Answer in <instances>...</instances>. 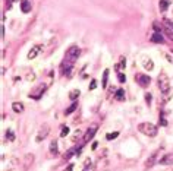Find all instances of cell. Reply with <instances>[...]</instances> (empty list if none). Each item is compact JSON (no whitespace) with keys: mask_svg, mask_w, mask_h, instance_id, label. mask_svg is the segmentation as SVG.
I'll return each instance as SVG.
<instances>
[{"mask_svg":"<svg viewBox=\"0 0 173 171\" xmlns=\"http://www.w3.org/2000/svg\"><path fill=\"white\" fill-rule=\"evenodd\" d=\"M138 130L142 133V135H145V136H150V138H154V136H157V133H159V129H157V126L153 125V123H141L138 125Z\"/></svg>","mask_w":173,"mask_h":171,"instance_id":"1","label":"cell"},{"mask_svg":"<svg viewBox=\"0 0 173 171\" xmlns=\"http://www.w3.org/2000/svg\"><path fill=\"white\" fill-rule=\"evenodd\" d=\"M81 56V50L78 46H71L69 48H67L66 54H65V61H69V63H72V65H75V61L78 60V57Z\"/></svg>","mask_w":173,"mask_h":171,"instance_id":"2","label":"cell"},{"mask_svg":"<svg viewBox=\"0 0 173 171\" xmlns=\"http://www.w3.org/2000/svg\"><path fill=\"white\" fill-rule=\"evenodd\" d=\"M157 82H159L160 92H161L163 95H166V94H170V80H169V76H167L166 73H161V75H159V79H157Z\"/></svg>","mask_w":173,"mask_h":171,"instance_id":"3","label":"cell"},{"mask_svg":"<svg viewBox=\"0 0 173 171\" xmlns=\"http://www.w3.org/2000/svg\"><path fill=\"white\" fill-rule=\"evenodd\" d=\"M97 130H98V125H91L88 129H87L85 133H84V136H82V142H84V143H88V142L95 136Z\"/></svg>","mask_w":173,"mask_h":171,"instance_id":"4","label":"cell"},{"mask_svg":"<svg viewBox=\"0 0 173 171\" xmlns=\"http://www.w3.org/2000/svg\"><path fill=\"white\" fill-rule=\"evenodd\" d=\"M135 80L138 82V85L141 88H147V86L151 84V78L148 75H142V73H136L135 75Z\"/></svg>","mask_w":173,"mask_h":171,"instance_id":"5","label":"cell"},{"mask_svg":"<svg viewBox=\"0 0 173 171\" xmlns=\"http://www.w3.org/2000/svg\"><path fill=\"white\" fill-rule=\"evenodd\" d=\"M161 24H163V31L167 34V37L169 38H172L173 39V22L170 19H164L161 20Z\"/></svg>","mask_w":173,"mask_h":171,"instance_id":"6","label":"cell"},{"mask_svg":"<svg viewBox=\"0 0 173 171\" xmlns=\"http://www.w3.org/2000/svg\"><path fill=\"white\" fill-rule=\"evenodd\" d=\"M48 132H50V126L48 125H44L43 127L40 129V132H38V135H37V138H35V142L37 143H40V142H43L44 139L48 136Z\"/></svg>","mask_w":173,"mask_h":171,"instance_id":"7","label":"cell"},{"mask_svg":"<svg viewBox=\"0 0 173 171\" xmlns=\"http://www.w3.org/2000/svg\"><path fill=\"white\" fill-rule=\"evenodd\" d=\"M40 50H41V46H34L29 51H28V54H27V57H28V60H33V59H35L37 56H38V53H40Z\"/></svg>","mask_w":173,"mask_h":171,"instance_id":"8","label":"cell"},{"mask_svg":"<svg viewBox=\"0 0 173 171\" xmlns=\"http://www.w3.org/2000/svg\"><path fill=\"white\" fill-rule=\"evenodd\" d=\"M159 162L161 165H172L173 164V152H170V154H166L164 157L160 159Z\"/></svg>","mask_w":173,"mask_h":171,"instance_id":"9","label":"cell"},{"mask_svg":"<svg viewBox=\"0 0 173 171\" xmlns=\"http://www.w3.org/2000/svg\"><path fill=\"white\" fill-rule=\"evenodd\" d=\"M159 154H160V151H156L153 155H151V157L147 159V161H145V167H147V168H151V167L156 164V161H157V157H159Z\"/></svg>","mask_w":173,"mask_h":171,"instance_id":"10","label":"cell"},{"mask_svg":"<svg viewBox=\"0 0 173 171\" xmlns=\"http://www.w3.org/2000/svg\"><path fill=\"white\" fill-rule=\"evenodd\" d=\"M31 3H29V0H21V10L24 13H28L31 12Z\"/></svg>","mask_w":173,"mask_h":171,"instance_id":"11","label":"cell"},{"mask_svg":"<svg viewBox=\"0 0 173 171\" xmlns=\"http://www.w3.org/2000/svg\"><path fill=\"white\" fill-rule=\"evenodd\" d=\"M151 41H153L154 44H163L164 43V39H163V35L160 32H154L151 35Z\"/></svg>","mask_w":173,"mask_h":171,"instance_id":"12","label":"cell"},{"mask_svg":"<svg viewBox=\"0 0 173 171\" xmlns=\"http://www.w3.org/2000/svg\"><path fill=\"white\" fill-rule=\"evenodd\" d=\"M50 154L54 155V157L59 154V148H57V142H56V140H52V142H50Z\"/></svg>","mask_w":173,"mask_h":171,"instance_id":"13","label":"cell"},{"mask_svg":"<svg viewBox=\"0 0 173 171\" xmlns=\"http://www.w3.org/2000/svg\"><path fill=\"white\" fill-rule=\"evenodd\" d=\"M76 108H78V102H76V101H73L72 104H71V105H69V107L66 108V110H65V116H69V114H72V113L75 111Z\"/></svg>","mask_w":173,"mask_h":171,"instance_id":"14","label":"cell"},{"mask_svg":"<svg viewBox=\"0 0 173 171\" xmlns=\"http://www.w3.org/2000/svg\"><path fill=\"white\" fill-rule=\"evenodd\" d=\"M44 91H46V85H43V88H40L37 94H29V98H33V99H40Z\"/></svg>","mask_w":173,"mask_h":171,"instance_id":"15","label":"cell"},{"mask_svg":"<svg viewBox=\"0 0 173 171\" xmlns=\"http://www.w3.org/2000/svg\"><path fill=\"white\" fill-rule=\"evenodd\" d=\"M24 108H25V107H24L22 102H13V104H12V110H13L15 113H22Z\"/></svg>","mask_w":173,"mask_h":171,"instance_id":"16","label":"cell"},{"mask_svg":"<svg viewBox=\"0 0 173 171\" xmlns=\"http://www.w3.org/2000/svg\"><path fill=\"white\" fill-rule=\"evenodd\" d=\"M79 95H81V91H79V89H72V91L69 92V98H71V101H76Z\"/></svg>","mask_w":173,"mask_h":171,"instance_id":"17","label":"cell"},{"mask_svg":"<svg viewBox=\"0 0 173 171\" xmlns=\"http://www.w3.org/2000/svg\"><path fill=\"white\" fill-rule=\"evenodd\" d=\"M125 66H126V59H125V57H120L119 63L114 66V69H116L117 72H120V69H125Z\"/></svg>","mask_w":173,"mask_h":171,"instance_id":"18","label":"cell"},{"mask_svg":"<svg viewBox=\"0 0 173 171\" xmlns=\"http://www.w3.org/2000/svg\"><path fill=\"white\" fill-rule=\"evenodd\" d=\"M114 98L117 99V101H123V99H125V91H123L122 88H119V89L116 91V94H114Z\"/></svg>","mask_w":173,"mask_h":171,"instance_id":"19","label":"cell"},{"mask_svg":"<svg viewBox=\"0 0 173 171\" xmlns=\"http://www.w3.org/2000/svg\"><path fill=\"white\" fill-rule=\"evenodd\" d=\"M144 67H145V69L148 70V72H151V70L154 69V63H153V60H151V59H145V60H144Z\"/></svg>","mask_w":173,"mask_h":171,"instance_id":"20","label":"cell"},{"mask_svg":"<svg viewBox=\"0 0 173 171\" xmlns=\"http://www.w3.org/2000/svg\"><path fill=\"white\" fill-rule=\"evenodd\" d=\"M167 7H169V2H167V0H160V2H159V9H160V12H166Z\"/></svg>","mask_w":173,"mask_h":171,"instance_id":"21","label":"cell"},{"mask_svg":"<svg viewBox=\"0 0 173 171\" xmlns=\"http://www.w3.org/2000/svg\"><path fill=\"white\" fill-rule=\"evenodd\" d=\"M109 73H110V70H109V69H106V70L103 72V88H107V80H109Z\"/></svg>","mask_w":173,"mask_h":171,"instance_id":"22","label":"cell"},{"mask_svg":"<svg viewBox=\"0 0 173 171\" xmlns=\"http://www.w3.org/2000/svg\"><path fill=\"white\" fill-rule=\"evenodd\" d=\"M34 161V155L33 154H28V155H25V167H29V164H33Z\"/></svg>","mask_w":173,"mask_h":171,"instance_id":"23","label":"cell"},{"mask_svg":"<svg viewBox=\"0 0 173 171\" xmlns=\"http://www.w3.org/2000/svg\"><path fill=\"white\" fill-rule=\"evenodd\" d=\"M153 28L156 32H161V31H163V24H159V22L156 20V22H153Z\"/></svg>","mask_w":173,"mask_h":171,"instance_id":"24","label":"cell"},{"mask_svg":"<svg viewBox=\"0 0 173 171\" xmlns=\"http://www.w3.org/2000/svg\"><path fill=\"white\" fill-rule=\"evenodd\" d=\"M67 135H69V127H67V126H63V127H62V132H60V138H66Z\"/></svg>","mask_w":173,"mask_h":171,"instance_id":"25","label":"cell"},{"mask_svg":"<svg viewBox=\"0 0 173 171\" xmlns=\"http://www.w3.org/2000/svg\"><path fill=\"white\" fill-rule=\"evenodd\" d=\"M117 136H119V132H113V133H107L106 139L107 140H112V139H116Z\"/></svg>","mask_w":173,"mask_h":171,"instance_id":"26","label":"cell"},{"mask_svg":"<svg viewBox=\"0 0 173 171\" xmlns=\"http://www.w3.org/2000/svg\"><path fill=\"white\" fill-rule=\"evenodd\" d=\"M6 138H7V140H10V142H12V140H15V135H13V132L10 130V129H9V130H6Z\"/></svg>","mask_w":173,"mask_h":171,"instance_id":"27","label":"cell"},{"mask_svg":"<svg viewBox=\"0 0 173 171\" xmlns=\"http://www.w3.org/2000/svg\"><path fill=\"white\" fill-rule=\"evenodd\" d=\"M164 57H166V60L169 61V63H173V53L166 51L164 53Z\"/></svg>","mask_w":173,"mask_h":171,"instance_id":"28","label":"cell"},{"mask_svg":"<svg viewBox=\"0 0 173 171\" xmlns=\"http://www.w3.org/2000/svg\"><path fill=\"white\" fill-rule=\"evenodd\" d=\"M117 79H119V82H122V84H123V82L126 80V76H125V75H123L122 72H119V73H117Z\"/></svg>","mask_w":173,"mask_h":171,"instance_id":"29","label":"cell"},{"mask_svg":"<svg viewBox=\"0 0 173 171\" xmlns=\"http://www.w3.org/2000/svg\"><path fill=\"white\" fill-rule=\"evenodd\" d=\"M159 123L161 126H167V120L164 117H163V116H160V118H159Z\"/></svg>","mask_w":173,"mask_h":171,"instance_id":"30","label":"cell"},{"mask_svg":"<svg viewBox=\"0 0 173 171\" xmlns=\"http://www.w3.org/2000/svg\"><path fill=\"white\" fill-rule=\"evenodd\" d=\"M145 102L148 105L151 104V94H150V92H147V94H145Z\"/></svg>","mask_w":173,"mask_h":171,"instance_id":"31","label":"cell"},{"mask_svg":"<svg viewBox=\"0 0 173 171\" xmlns=\"http://www.w3.org/2000/svg\"><path fill=\"white\" fill-rule=\"evenodd\" d=\"M82 171H95V167H94L93 164H91V165H87V167Z\"/></svg>","mask_w":173,"mask_h":171,"instance_id":"32","label":"cell"},{"mask_svg":"<svg viewBox=\"0 0 173 171\" xmlns=\"http://www.w3.org/2000/svg\"><path fill=\"white\" fill-rule=\"evenodd\" d=\"M95 88H97V80L93 79V80H91V85H90V89L93 91V89H95Z\"/></svg>","mask_w":173,"mask_h":171,"instance_id":"33","label":"cell"},{"mask_svg":"<svg viewBox=\"0 0 173 171\" xmlns=\"http://www.w3.org/2000/svg\"><path fill=\"white\" fill-rule=\"evenodd\" d=\"M75 133H76V135L73 136V142H76V140H78V139L81 138V133H82V132H81V130H76Z\"/></svg>","mask_w":173,"mask_h":171,"instance_id":"34","label":"cell"},{"mask_svg":"<svg viewBox=\"0 0 173 171\" xmlns=\"http://www.w3.org/2000/svg\"><path fill=\"white\" fill-rule=\"evenodd\" d=\"M12 3H13V0H6V6H7V9H10V7H12Z\"/></svg>","mask_w":173,"mask_h":171,"instance_id":"35","label":"cell"},{"mask_svg":"<svg viewBox=\"0 0 173 171\" xmlns=\"http://www.w3.org/2000/svg\"><path fill=\"white\" fill-rule=\"evenodd\" d=\"M63 171H73V164H69Z\"/></svg>","mask_w":173,"mask_h":171,"instance_id":"36","label":"cell"},{"mask_svg":"<svg viewBox=\"0 0 173 171\" xmlns=\"http://www.w3.org/2000/svg\"><path fill=\"white\" fill-rule=\"evenodd\" d=\"M2 39H5V26L2 25Z\"/></svg>","mask_w":173,"mask_h":171,"instance_id":"37","label":"cell"},{"mask_svg":"<svg viewBox=\"0 0 173 171\" xmlns=\"http://www.w3.org/2000/svg\"><path fill=\"white\" fill-rule=\"evenodd\" d=\"M97 146H98V143H97V142H94V143H93V149H97Z\"/></svg>","mask_w":173,"mask_h":171,"instance_id":"38","label":"cell"}]
</instances>
